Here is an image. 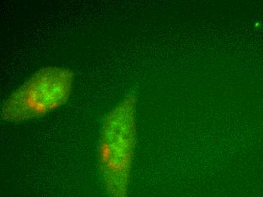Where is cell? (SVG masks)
Instances as JSON below:
<instances>
[{
  "label": "cell",
  "instance_id": "cell-1",
  "mask_svg": "<svg viewBox=\"0 0 263 197\" xmlns=\"http://www.w3.org/2000/svg\"><path fill=\"white\" fill-rule=\"evenodd\" d=\"M136 135V99L129 95L109 112L101 132L99 166L109 197L128 196Z\"/></svg>",
  "mask_w": 263,
  "mask_h": 197
},
{
  "label": "cell",
  "instance_id": "cell-2",
  "mask_svg": "<svg viewBox=\"0 0 263 197\" xmlns=\"http://www.w3.org/2000/svg\"><path fill=\"white\" fill-rule=\"evenodd\" d=\"M73 83L74 74L70 68H40L6 99L2 105V119L21 122L52 113L70 99Z\"/></svg>",
  "mask_w": 263,
  "mask_h": 197
}]
</instances>
